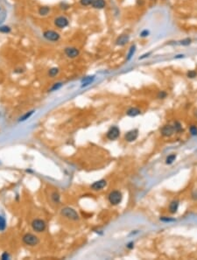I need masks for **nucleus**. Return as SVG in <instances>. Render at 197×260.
Here are the masks:
<instances>
[{"label": "nucleus", "instance_id": "4be33fe9", "mask_svg": "<svg viewBox=\"0 0 197 260\" xmlns=\"http://www.w3.org/2000/svg\"><path fill=\"white\" fill-rule=\"evenodd\" d=\"M11 32V28L7 25H4V26H0V32L3 33H8Z\"/></svg>", "mask_w": 197, "mask_h": 260}, {"label": "nucleus", "instance_id": "cd10ccee", "mask_svg": "<svg viewBox=\"0 0 197 260\" xmlns=\"http://www.w3.org/2000/svg\"><path fill=\"white\" fill-rule=\"evenodd\" d=\"M33 113V111H30L29 113H26L25 115L24 116H22V117H20V121H25V120H26L28 117H30V116L32 115Z\"/></svg>", "mask_w": 197, "mask_h": 260}, {"label": "nucleus", "instance_id": "f03ea898", "mask_svg": "<svg viewBox=\"0 0 197 260\" xmlns=\"http://www.w3.org/2000/svg\"><path fill=\"white\" fill-rule=\"evenodd\" d=\"M109 201L111 204L117 205L121 202L122 201V194L119 191H112L109 194Z\"/></svg>", "mask_w": 197, "mask_h": 260}, {"label": "nucleus", "instance_id": "aec40b11", "mask_svg": "<svg viewBox=\"0 0 197 260\" xmlns=\"http://www.w3.org/2000/svg\"><path fill=\"white\" fill-rule=\"evenodd\" d=\"M58 73H59V69H57V68H53V69H51L50 70H49L48 75H49V76L54 77L58 75Z\"/></svg>", "mask_w": 197, "mask_h": 260}, {"label": "nucleus", "instance_id": "dca6fc26", "mask_svg": "<svg viewBox=\"0 0 197 260\" xmlns=\"http://www.w3.org/2000/svg\"><path fill=\"white\" fill-rule=\"evenodd\" d=\"M94 79H95V77L94 76H88V77H85L83 80V82H82V87H86V86H88V85L91 84V83L94 81Z\"/></svg>", "mask_w": 197, "mask_h": 260}, {"label": "nucleus", "instance_id": "2eb2a0df", "mask_svg": "<svg viewBox=\"0 0 197 260\" xmlns=\"http://www.w3.org/2000/svg\"><path fill=\"white\" fill-rule=\"evenodd\" d=\"M140 113H141V111L138 108H130L127 110V115L130 116H136L139 115Z\"/></svg>", "mask_w": 197, "mask_h": 260}, {"label": "nucleus", "instance_id": "39448f33", "mask_svg": "<svg viewBox=\"0 0 197 260\" xmlns=\"http://www.w3.org/2000/svg\"><path fill=\"white\" fill-rule=\"evenodd\" d=\"M43 35H44L45 39H46L47 40H50V41H57L60 39V34L52 30L46 31V32H44Z\"/></svg>", "mask_w": 197, "mask_h": 260}, {"label": "nucleus", "instance_id": "0eeeda50", "mask_svg": "<svg viewBox=\"0 0 197 260\" xmlns=\"http://www.w3.org/2000/svg\"><path fill=\"white\" fill-rule=\"evenodd\" d=\"M54 25L59 28H64V27L68 26V19L66 17L60 16L54 19Z\"/></svg>", "mask_w": 197, "mask_h": 260}, {"label": "nucleus", "instance_id": "6e6552de", "mask_svg": "<svg viewBox=\"0 0 197 260\" xmlns=\"http://www.w3.org/2000/svg\"><path fill=\"white\" fill-rule=\"evenodd\" d=\"M65 54L66 55L69 57V58H76L77 57L80 52L76 47H73V46H68L65 48Z\"/></svg>", "mask_w": 197, "mask_h": 260}, {"label": "nucleus", "instance_id": "393cba45", "mask_svg": "<svg viewBox=\"0 0 197 260\" xmlns=\"http://www.w3.org/2000/svg\"><path fill=\"white\" fill-rule=\"evenodd\" d=\"M190 43H191V39L189 38L185 39H183V40L181 41V44L183 45V46H189Z\"/></svg>", "mask_w": 197, "mask_h": 260}, {"label": "nucleus", "instance_id": "9d476101", "mask_svg": "<svg viewBox=\"0 0 197 260\" xmlns=\"http://www.w3.org/2000/svg\"><path fill=\"white\" fill-rule=\"evenodd\" d=\"M175 131V126H172V125H166L162 128L161 130V133L163 136H166V137H170L174 134V132Z\"/></svg>", "mask_w": 197, "mask_h": 260}, {"label": "nucleus", "instance_id": "5701e85b", "mask_svg": "<svg viewBox=\"0 0 197 260\" xmlns=\"http://www.w3.org/2000/svg\"><path fill=\"white\" fill-rule=\"evenodd\" d=\"M94 0H80V3L82 5H84V6H87V5H90L93 4Z\"/></svg>", "mask_w": 197, "mask_h": 260}, {"label": "nucleus", "instance_id": "1a4fd4ad", "mask_svg": "<svg viewBox=\"0 0 197 260\" xmlns=\"http://www.w3.org/2000/svg\"><path fill=\"white\" fill-rule=\"evenodd\" d=\"M138 136V130L135 129V130H131L128 131V132L125 134L124 138H125V140H126V141L132 142V141L136 140Z\"/></svg>", "mask_w": 197, "mask_h": 260}, {"label": "nucleus", "instance_id": "bb28decb", "mask_svg": "<svg viewBox=\"0 0 197 260\" xmlns=\"http://www.w3.org/2000/svg\"><path fill=\"white\" fill-rule=\"evenodd\" d=\"M197 74L195 71H189V72H188V77L189 78H195V77H196Z\"/></svg>", "mask_w": 197, "mask_h": 260}, {"label": "nucleus", "instance_id": "7c9ffc66", "mask_svg": "<svg viewBox=\"0 0 197 260\" xmlns=\"http://www.w3.org/2000/svg\"><path fill=\"white\" fill-rule=\"evenodd\" d=\"M61 83H55V84L53 86V88L51 89V90H55V89H58L59 88H61Z\"/></svg>", "mask_w": 197, "mask_h": 260}, {"label": "nucleus", "instance_id": "f257e3e1", "mask_svg": "<svg viewBox=\"0 0 197 260\" xmlns=\"http://www.w3.org/2000/svg\"><path fill=\"white\" fill-rule=\"evenodd\" d=\"M61 214L65 217H67L70 220H74V221H76L79 219V215L77 214L75 209L71 208H64L61 209Z\"/></svg>", "mask_w": 197, "mask_h": 260}, {"label": "nucleus", "instance_id": "c85d7f7f", "mask_svg": "<svg viewBox=\"0 0 197 260\" xmlns=\"http://www.w3.org/2000/svg\"><path fill=\"white\" fill-rule=\"evenodd\" d=\"M53 199L55 202H59V200H60L59 194H56V193L53 194Z\"/></svg>", "mask_w": 197, "mask_h": 260}, {"label": "nucleus", "instance_id": "f8f14e48", "mask_svg": "<svg viewBox=\"0 0 197 260\" xmlns=\"http://www.w3.org/2000/svg\"><path fill=\"white\" fill-rule=\"evenodd\" d=\"M130 39V37L129 35H127V34H122V35H120L118 38L117 39V45H118V46H124L128 41H129Z\"/></svg>", "mask_w": 197, "mask_h": 260}, {"label": "nucleus", "instance_id": "6ab92c4d", "mask_svg": "<svg viewBox=\"0 0 197 260\" xmlns=\"http://www.w3.org/2000/svg\"><path fill=\"white\" fill-rule=\"evenodd\" d=\"M5 227H6V222H5V219L2 215H0V231H2V230H5Z\"/></svg>", "mask_w": 197, "mask_h": 260}, {"label": "nucleus", "instance_id": "9b49d317", "mask_svg": "<svg viewBox=\"0 0 197 260\" xmlns=\"http://www.w3.org/2000/svg\"><path fill=\"white\" fill-rule=\"evenodd\" d=\"M106 186V181L105 180H100L98 181H96L91 185V188L93 190H101Z\"/></svg>", "mask_w": 197, "mask_h": 260}, {"label": "nucleus", "instance_id": "c756f323", "mask_svg": "<svg viewBox=\"0 0 197 260\" xmlns=\"http://www.w3.org/2000/svg\"><path fill=\"white\" fill-rule=\"evenodd\" d=\"M148 34H149V31L147 30L142 31V32H140V36H141V37H146V36H148Z\"/></svg>", "mask_w": 197, "mask_h": 260}, {"label": "nucleus", "instance_id": "b1692460", "mask_svg": "<svg viewBox=\"0 0 197 260\" xmlns=\"http://www.w3.org/2000/svg\"><path fill=\"white\" fill-rule=\"evenodd\" d=\"M190 133L192 134V135H197V127L196 126H195V125H192L191 127H190Z\"/></svg>", "mask_w": 197, "mask_h": 260}, {"label": "nucleus", "instance_id": "4468645a", "mask_svg": "<svg viewBox=\"0 0 197 260\" xmlns=\"http://www.w3.org/2000/svg\"><path fill=\"white\" fill-rule=\"evenodd\" d=\"M178 208H179V201H174L171 202L170 206H169V210L172 214H175L177 212L178 210Z\"/></svg>", "mask_w": 197, "mask_h": 260}, {"label": "nucleus", "instance_id": "423d86ee", "mask_svg": "<svg viewBox=\"0 0 197 260\" xmlns=\"http://www.w3.org/2000/svg\"><path fill=\"white\" fill-rule=\"evenodd\" d=\"M119 134H120L119 129L117 126H113V127H111L110 130H108L107 138H109L110 140H115V139H117V138H118Z\"/></svg>", "mask_w": 197, "mask_h": 260}, {"label": "nucleus", "instance_id": "7ed1b4c3", "mask_svg": "<svg viewBox=\"0 0 197 260\" xmlns=\"http://www.w3.org/2000/svg\"><path fill=\"white\" fill-rule=\"evenodd\" d=\"M23 241L25 245H30V246H35L39 244V240L36 236L32 234H26L23 237Z\"/></svg>", "mask_w": 197, "mask_h": 260}, {"label": "nucleus", "instance_id": "2f4dec72", "mask_svg": "<svg viewBox=\"0 0 197 260\" xmlns=\"http://www.w3.org/2000/svg\"><path fill=\"white\" fill-rule=\"evenodd\" d=\"M166 96H167V94H166L165 92L161 91V92H159V94L158 96H159V98H164V97H166Z\"/></svg>", "mask_w": 197, "mask_h": 260}, {"label": "nucleus", "instance_id": "473e14b6", "mask_svg": "<svg viewBox=\"0 0 197 260\" xmlns=\"http://www.w3.org/2000/svg\"><path fill=\"white\" fill-rule=\"evenodd\" d=\"M9 258H10V256L8 255L7 252H5L2 256V259H8Z\"/></svg>", "mask_w": 197, "mask_h": 260}, {"label": "nucleus", "instance_id": "f3484780", "mask_svg": "<svg viewBox=\"0 0 197 260\" xmlns=\"http://www.w3.org/2000/svg\"><path fill=\"white\" fill-rule=\"evenodd\" d=\"M50 12V8L47 7V6H43V7H40L39 9V13L41 16H46Z\"/></svg>", "mask_w": 197, "mask_h": 260}, {"label": "nucleus", "instance_id": "412c9836", "mask_svg": "<svg viewBox=\"0 0 197 260\" xmlns=\"http://www.w3.org/2000/svg\"><path fill=\"white\" fill-rule=\"evenodd\" d=\"M176 159V155L175 154H171L167 158V164H172Z\"/></svg>", "mask_w": 197, "mask_h": 260}, {"label": "nucleus", "instance_id": "a211bd4d", "mask_svg": "<svg viewBox=\"0 0 197 260\" xmlns=\"http://www.w3.org/2000/svg\"><path fill=\"white\" fill-rule=\"evenodd\" d=\"M135 51H136V46H135V45H132V46H131L129 53L127 54V60H131V58L133 56V54H135Z\"/></svg>", "mask_w": 197, "mask_h": 260}, {"label": "nucleus", "instance_id": "ddd939ff", "mask_svg": "<svg viewBox=\"0 0 197 260\" xmlns=\"http://www.w3.org/2000/svg\"><path fill=\"white\" fill-rule=\"evenodd\" d=\"M106 5V2L105 0H94L92 6L96 9H103L105 7Z\"/></svg>", "mask_w": 197, "mask_h": 260}, {"label": "nucleus", "instance_id": "a878e982", "mask_svg": "<svg viewBox=\"0 0 197 260\" xmlns=\"http://www.w3.org/2000/svg\"><path fill=\"white\" fill-rule=\"evenodd\" d=\"M5 18H6V12H3L0 14V25L5 20Z\"/></svg>", "mask_w": 197, "mask_h": 260}, {"label": "nucleus", "instance_id": "20e7f679", "mask_svg": "<svg viewBox=\"0 0 197 260\" xmlns=\"http://www.w3.org/2000/svg\"><path fill=\"white\" fill-rule=\"evenodd\" d=\"M32 227L37 232H42L46 229V223L44 221H42L40 219H36L32 222Z\"/></svg>", "mask_w": 197, "mask_h": 260}]
</instances>
